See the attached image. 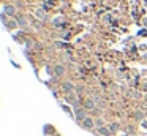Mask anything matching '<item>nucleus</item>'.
I'll return each instance as SVG.
<instances>
[{
  "label": "nucleus",
  "instance_id": "nucleus-2",
  "mask_svg": "<svg viewBox=\"0 0 147 136\" xmlns=\"http://www.w3.org/2000/svg\"><path fill=\"white\" fill-rule=\"evenodd\" d=\"M81 125H82V128H84V130H90V131H93V130H95V125H96V123H95V120H93V119L87 117V119L84 120V122L81 123Z\"/></svg>",
  "mask_w": 147,
  "mask_h": 136
},
{
  "label": "nucleus",
  "instance_id": "nucleus-8",
  "mask_svg": "<svg viewBox=\"0 0 147 136\" xmlns=\"http://www.w3.org/2000/svg\"><path fill=\"white\" fill-rule=\"evenodd\" d=\"M18 24H19L21 27H26V25H27V21H26L24 18H18Z\"/></svg>",
  "mask_w": 147,
  "mask_h": 136
},
{
  "label": "nucleus",
  "instance_id": "nucleus-9",
  "mask_svg": "<svg viewBox=\"0 0 147 136\" xmlns=\"http://www.w3.org/2000/svg\"><path fill=\"white\" fill-rule=\"evenodd\" d=\"M109 130H111V133H115L119 130V125L117 123H111V125H109Z\"/></svg>",
  "mask_w": 147,
  "mask_h": 136
},
{
  "label": "nucleus",
  "instance_id": "nucleus-4",
  "mask_svg": "<svg viewBox=\"0 0 147 136\" xmlns=\"http://www.w3.org/2000/svg\"><path fill=\"white\" fill-rule=\"evenodd\" d=\"M84 108H86L87 111L95 109V100H93V98H87V100L84 101Z\"/></svg>",
  "mask_w": 147,
  "mask_h": 136
},
{
  "label": "nucleus",
  "instance_id": "nucleus-6",
  "mask_svg": "<svg viewBox=\"0 0 147 136\" xmlns=\"http://www.w3.org/2000/svg\"><path fill=\"white\" fill-rule=\"evenodd\" d=\"M54 71H55V76H62V74L65 73V68H63L62 65H55V70H54Z\"/></svg>",
  "mask_w": 147,
  "mask_h": 136
},
{
  "label": "nucleus",
  "instance_id": "nucleus-3",
  "mask_svg": "<svg viewBox=\"0 0 147 136\" xmlns=\"http://www.w3.org/2000/svg\"><path fill=\"white\" fill-rule=\"evenodd\" d=\"M74 89H76V87H74V84H73V82H70V81H65L63 84H62V90H63L65 93H68V95L73 93Z\"/></svg>",
  "mask_w": 147,
  "mask_h": 136
},
{
  "label": "nucleus",
  "instance_id": "nucleus-5",
  "mask_svg": "<svg viewBox=\"0 0 147 136\" xmlns=\"http://www.w3.org/2000/svg\"><path fill=\"white\" fill-rule=\"evenodd\" d=\"M3 13H5V14H8V16H14L16 8H14V6H11V5H5L3 6Z\"/></svg>",
  "mask_w": 147,
  "mask_h": 136
},
{
  "label": "nucleus",
  "instance_id": "nucleus-7",
  "mask_svg": "<svg viewBox=\"0 0 147 136\" xmlns=\"http://www.w3.org/2000/svg\"><path fill=\"white\" fill-rule=\"evenodd\" d=\"M5 25H7L8 28H16L18 22L16 21H7V22H5Z\"/></svg>",
  "mask_w": 147,
  "mask_h": 136
},
{
  "label": "nucleus",
  "instance_id": "nucleus-1",
  "mask_svg": "<svg viewBox=\"0 0 147 136\" xmlns=\"http://www.w3.org/2000/svg\"><path fill=\"white\" fill-rule=\"evenodd\" d=\"M74 119H76L78 122L82 123L84 120L87 119V109H86V108H81V106L74 108Z\"/></svg>",
  "mask_w": 147,
  "mask_h": 136
}]
</instances>
